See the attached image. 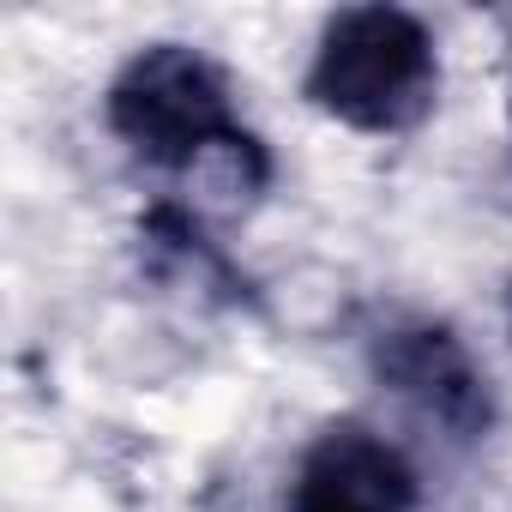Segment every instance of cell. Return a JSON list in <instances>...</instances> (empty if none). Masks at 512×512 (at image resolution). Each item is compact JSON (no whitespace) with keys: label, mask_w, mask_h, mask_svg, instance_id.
<instances>
[{"label":"cell","mask_w":512,"mask_h":512,"mask_svg":"<svg viewBox=\"0 0 512 512\" xmlns=\"http://www.w3.org/2000/svg\"><path fill=\"white\" fill-rule=\"evenodd\" d=\"M103 121L145 169H169V175L211 169L217 187L235 193V205H253L272 187L266 145L235 121L229 73L193 43L139 49L115 73L103 97Z\"/></svg>","instance_id":"cell-1"},{"label":"cell","mask_w":512,"mask_h":512,"mask_svg":"<svg viewBox=\"0 0 512 512\" xmlns=\"http://www.w3.org/2000/svg\"><path fill=\"white\" fill-rule=\"evenodd\" d=\"M302 91L320 115H332L350 133H416L440 103L434 31L404 7H344L326 19Z\"/></svg>","instance_id":"cell-2"},{"label":"cell","mask_w":512,"mask_h":512,"mask_svg":"<svg viewBox=\"0 0 512 512\" xmlns=\"http://www.w3.org/2000/svg\"><path fill=\"white\" fill-rule=\"evenodd\" d=\"M368 374L428 428L470 446L494 428V386L464 338L422 314H392L368 332Z\"/></svg>","instance_id":"cell-3"},{"label":"cell","mask_w":512,"mask_h":512,"mask_svg":"<svg viewBox=\"0 0 512 512\" xmlns=\"http://www.w3.org/2000/svg\"><path fill=\"white\" fill-rule=\"evenodd\" d=\"M290 512H422V476L368 422H332L296 458Z\"/></svg>","instance_id":"cell-4"}]
</instances>
